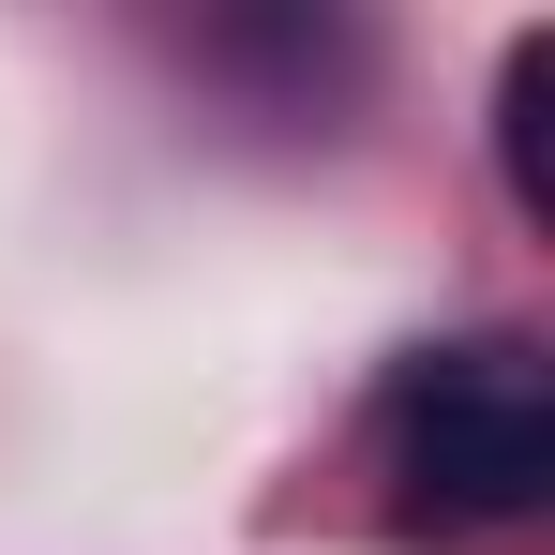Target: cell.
<instances>
[{
	"label": "cell",
	"mask_w": 555,
	"mask_h": 555,
	"mask_svg": "<svg viewBox=\"0 0 555 555\" xmlns=\"http://www.w3.org/2000/svg\"><path fill=\"white\" fill-rule=\"evenodd\" d=\"M361 465L405 555H526L555 526V361L526 331L405 346L361 405Z\"/></svg>",
	"instance_id": "6da1fadb"
}]
</instances>
